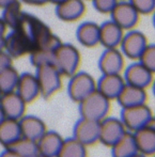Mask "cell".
<instances>
[{
    "label": "cell",
    "mask_w": 155,
    "mask_h": 157,
    "mask_svg": "<svg viewBox=\"0 0 155 157\" xmlns=\"http://www.w3.org/2000/svg\"><path fill=\"white\" fill-rule=\"evenodd\" d=\"M14 29L21 33L28 43L30 52L45 45L55 35L47 24L44 23L40 17L27 12H23L21 19Z\"/></svg>",
    "instance_id": "cell-1"
},
{
    "label": "cell",
    "mask_w": 155,
    "mask_h": 157,
    "mask_svg": "<svg viewBox=\"0 0 155 157\" xmlns=\"http://www.w3.org/2000/svg\"><path fill=\"white\" fill-rule=\"evenodd\" d=\"M80 54L76 46L71 43L61 42L52 55V64L62 76L71 77L76 73L80 65Z\"/></svg>",
    "instance_id": "cell-2"
},
{
    "label": "cell",
    "mask_w": 155,
    "mask_h": 157,
    "mask_svg": "<svg viewBox=\"0 0 155 157\" xmlns=\"http://www.w3.org/2000/svg\"><path fill=\"white\" fill-rule=\"evenodd\" d=\"M110 109V101L96 89L78 103L80 118L101 121L106 118Z\"/></svg>",
    "instance_id": "cell-3"
},
{
    "label": "cell",
    "mask_w": 155,
    "mask_h": 157,
    "mask_svg": "<svg viewBox=\"0 0 155 157\" xmlns=\"http://www.w3.org/2000/svg\"><path fill=\"white\" fill-rule=\"evenodd\" d=\"M35 77L40 88V95L44 98L52 96L60 90L62 75L52 63H45L35 67Z\"/></svg>",
    "instance_id": "cell-4"
},
{
    "label": "cell",
    "mask_w": 155,
    "mask_h": 157,
    "mask_svg": "<svg viewBox=\"0 0 155 157\" xmlns=\"http://www.w3.org/2000/svg\"><path fill=\"white\" fill-rule=\"evenodd\" d=\"M120 117L125 129L132 132L147 125H154L152 110L145 104L122 108Z\"/></svg>",
    "instance_id": "cell-5"
},
{
    "label": "cell",
    "mask_w": 155,
    "mask_h": 157,
    "mask_svg": "<svg viewBox=\"0 0 155 157\" xmlns=\"http://www.w3.org/2000/svg\"><path fill=\"white\" fill-rule=\"evenodd\" d=\"M96 89V81L85 71H77L70 77L68 83V97L75 103H79L81 99L88 96Z\"/></svg>",
    "instance_id": "cell-6"
},
{
    "label": "cell",
    "mask_w": 155,
    "mask_h": 157,
    "mask_svg": "<svg viewBox=\"0 0 155 157\" xmlns=\"http://www.w3.org/2000/svg\"><path fill=\"white\" fill-rule=\"evenodd\" d=\"M109 14L111 17L110 19L123 30L133 29L140 17V14L127 0H119Z\"/></svg>",
    "instance_id": "cell-7"
},
{
    "label": "cell",
    "mask_w": 155,
    "mask_h": 157,
    "mask_svg": "<svg viewBox=\"0 0 155 157\" xmlns=\"http://www.w3.org/2000/svg\"><path fill=\"white\" fill-rule=\"evenodd\" d=\"M147 44L148 40L145 33L139 31V30L130 29V31L123 34V37L119 46H120V50L124 57L132 59V60H137L143 48L147 46Z\"/></svg>",
    "instance_id": "cell-8"
},
{
    "label": "cell",
    "mask_w": 155,
    "mask_h": 157,
    "mask_svg": "<svg viewBox=\"0 0 155 157\" xmlns=\"http://www.w3.org/2000/svg\"><path fill=\"white\" fill-rule=\"evenodd\" d=\"M126 132L122 121L118 118H104L99 121V141L106 147H112Z\"/></svg>",
    "instance_id": "cell-9"
},
{
    "label": "cell",
    "mask_w": 155,
    "mask_h": 157,
    "mask_svg": "<svg viewBox=\"0 0 155 157\" xmlns=\"http://www.w3.org/2000/svg\"><path fill=\"white\" fill-rule=\"evenodd\" d=\"M99 121L80 118L73 127V137L86 147L99 141Z\"/></svg>",
    "instance_id": "cell-10"
},
{
    "label": "cell",
    "mask_w": 155,
    "mask_h": 157,
    "mask_svg": "<svg viewBox=\"0 0 155 157\" xmlns=\"http://www.w3.org/2000/svg\"><path fill=\"white\" fill-rule=\"evenodd\" d=\"M102 74H121L124 68V56L118 47L105 48L97 61Z\"/></svg>",
    "instance_id": "cell-11"
},
{
    "label": "cell",
    "mask_w": 155,
    "mask_h": 157,
    "mask_svg": "<svg viewBox=\"0 0 155 157\" xmlns=\"http://www.w3.org/2000/svg\"><path fill=\"white\" fill-rule=\"evenodd\" d=\"M153 72L137 62H133L124 71V81L125 83L135 87L147 89L153 80Z\"/></svg>",
    "instance_id": "cell-12"
},
{
    "label": "cell",
    "mask_w": 155,
    "mask_h": 157,
    "mask_svg": "<svg viewBox=\"0 0 155 157\" xmlns=\"http://www.w3.org/2000/svg\"><path fill=\"white\" fill-rule=\"evenodd\" d=\"M0 108L8 119L19 120L26 110V103L15 91L2 93L0 96Z\"/></svg>",
    "instance_id": "cell-13"
},
{
    "label": "cell",
    "mask_w": 155,
    "mask_h": 157,
    "mask_svg": "<svg viewBox=\"0 0 155 157\" xmlns=\"http://www.w3.org/2000/svg\"><path fill=\"white\" fill-rule=\"evenodd\" d=\"M125 85L121 74H102L96 81V90L109 101L116 99Z\"/></svg>",
    "instance_id": "cell-14"
},
{
    "label": "cell",
    "mask_w": 155,
    "mask_h": 157,
    "mask_svg": "<svg viewBox=\"0 0 155 157\" xmlns=\"http://www.w3.org/2000/svg\"><path fill=\"white\" fill-rule=\"evenodd\" d=\"M123 34L124 30L120 26H118L111 19L106 21L99 25V44L103 45L105 48L119 47Z\"/></svg>",
    "instance_id": "cell-15"
},
{
    "label": "cell",
    "mask_w": 155,
    "mask_h": 157,
    "mask_svg": "<svg viewBox=\"0 0 155 157\" xmlns=\"http://www.w3.org/2000/svg\"><path fill=\"white\" fill-rule=\"evenodd\" d=\"M15 92L25 101L26 104L34 101L40 95V88L35 75L29 72L19 74Z\"/></svg>",
    "instance_id": "cell-16"
},
{
    "label": "cell",
    "mask_w": 155,
    "mask_h": 157,
    "mask_svg": "<svg viewBox=\"0 0 155 157\" xmlns=\"http://www.w3.org/2000/svg\"><path fill=\"white\" fill-rule=\"evenodd\" d=\"M86 11L83 0H62L56 4L57 17L62 21H74L80 18Z\"/></svg>",
    "instance_id": "cell-17"
},
{
    "label": "cell",
    "mask_w": 155,
    "mask_h": 157,
    "mask_svg": "<svg viewBox=\"0 0 155 157\" xmlns=\"http://www.w3.org/2000/svg\"><path fill=\"white\" fill-rule=\"evenodd\" d=\"M21 137L37 141V139L46 132V125L42 119L37 116H23L18 120Z\"/></svg>",
    "instance_id": "cell-18"
},
{
    "label": "cell",
    "mask_w": 155,
    "mask_h": 157,
    "mask_svg": "<svg viewBox=\"0 0 155 157\" xmlns=\"http://www.w3.org/2000/svg\"><path fill=\"white\" fill-rule=\"evenodd\" d=\"M3 49L12 57V59L21 58L30 54V47L17 30L12 29L4 37Z\"/></svg>",
    "instance_id": "cell-19"
},
{
    "label": "cell",
    "mask_w": 155,
    "mask_h": 157,
    "mask_svg": "<svg viewBox=\"0 0 155 157\" xmlns=\"http://www.w3.org/2000/svg\"><path fill=\"white\" fill-rule=\"evenodd\" d=\"M138 153L151 156L155 153V129L154 125H147L133 132Z\"/></svg>",
    "instance_id": "cell-20"
},
{
    "label": "cell",
    "mask_w": 155,
    "mask_h": 157,
    "mask_svg": "<svg viewBox=\"0 0 155 157\" xmlns=\"http://www.w3.org/2000/svg\"><path fill=\"white\" fill-rule=\"evenodd\" d=\"M63 138L55 130H46L37 141L39 154L46 157H56L60 150Z\"/></svg>",
    "instance_id": "cell-21"
},
{
    "label": "cell",
    "mask_w": 155,
    "mask_h": 157,
    "mask_svg": "<svg viewBox=\"0 0 155 157\" xmlns=\"http://www.w3.org/2000/svg\"><path fill=\"white\" fill-rule=\"evenodd\" d=\"M61 40L58 35L55 34L45 45L32 50L29 54L30 62L34 67L45 63H52V55L56 47L61 43Z\"/></svg>",
    "instance_id": "cell-22"
},
{
    "label": "cell",
    "mask_w": 155,
    "mask_h": 157,
    "mask_svg": "<svg viewBox=\"0 0 155 157\" xmlns=\"http://www.w3.org/2000/svg\"><path fill=\"white\" fill-rule=\"evenodd\" d=\"M116 99L122 108L140 105V104L145 103L147 92H145V89L125 83Z\"/></svg>",
    "instance_id": "cell-23"
},
{
    "label": "cell",
    "mask_w": 155,
    "mask_h": 157,
    "mask_svg": "<svg viewBox=\"0 0 155 157\" xmlns=\"http://www.w3.org/2000/svg\"><path fill=\"white\" fill-rule=\"evenodd\" d=\"M99 25L94 21H83L76 29V39L85 47H94L99 44Z\"/></svg>",
    "instance_id": "cell-24"
},
{
    "label": "cell",
    "mask_w": 155,
    "mask_h": 157,
    "mask_svg": "<svg viewBox=\"0 0 155 157\" xmlns=\"http://www.w3.org/2000/svg\"><path fill=\"white\" fill-rule=\"evenodd\" d=\"M110 147H111L112 157H130L138 153L136 143H135L134 135L132 132H127V130Z\"/></svg>",
    "instance_id": "cell-25"
},
{
    "label": "cell",
    "mask_w": 155,
    "mask_h": 157,
    "mask_svg": "<svg viewBox=\"0 0 155 157\" xmlns=\"http://www.w3.org/2000/svg\"><path fill=\"white\" fill-rule=\"evenodd\" d=\"M21 137L18 120L6 118L0 123V144L6 147Z\"/></svg>",
    "instance_id": "cell-26"
},
{
    "label": "cell",
    "mask_w": 155,
    "mask_h": 157,
    "mask_svg": "<svg viewBox=\"0 0 155 157\" xmlns=\"http://www.w3.org/2000/svg\"><path fill=\"white\" fill-rule=\"evenodd\" d=\"M56 157H87V147L74 137L63 139Z\"/></svg>",
    "instance_id": "cell-27"
},
{
    "label": "cell",
    "mask_w": 155,
    "mask_h": 157,
    "mask_svg": "<svg viewBox=\"0 0 155 157\" xmlns=\"http://www.w3.org/2000/svg\"><path fill=\"white\" fill-rule=\"evenodd\" d=\"M6 149L15 152L21 157H33L39 154L37 141L30 140L24 137H21L16 141L11 143L9 147H6Z\"/></svg>",
    "instance_id": "cell-28"
},
{
    "label": "cell",
    "mask_w": 155,
    "mask_h": 157,
    "mask_svg": "<svg viewBox=\"0 0 155 157\" xmlns=\"http://www.w3.org/2000/svg\"><path fill=\"white\" fill-rule=\"evenodd\" d=\"M23 12L24 11L21 10V2H19V0H17V1L13 2V3L9 4L6 8L2 9V14L0 17L6 24V27L14 29L18 24Z\"/></svg>",
    "instance_id": "cell-29"
},
{
    "label": "cell",
    "mask_w": 155,
    "mask_h": 157,
    "mask_svg": "<svg viewBox=\"0 0 155 157\" xmlns=\"http://www.w3.org/2000/svg\"><path fill=\"white\" fill-rule=\"evenodd\" d=\"M18 77L19 73L13 65L2 70L0 72V92L1 94L15 91Z\"/></svg>",
    "instance_id": "cell-30"
},
{
    "label": "cell",
    "mask_w": 155,
    "mask_h": 157,
    "mask_svg": "<svg viewBox=\"0 0 155 157\" xmlns=\"http://www.w3.org/2000/svg\"><path fill=\"white\" fill-rule=\"evenodd\" d=\"M137 61L151 72H155V45L153 43L147 44V46L139 55Z\"/></svg>",
    "instance_id": "cell-31"
},
{
    "label": "cell",
    "mask_w": 155,
    "mask_h": 157,
    "mask_svg": "<svg viewBox=\"0 0 155 157\" xmlns=\"http://www.w3.org/2000/svg\"><path fill=\"white\" fill-rule=\"evenodd\" d=\"M140 15H148L155 9V0H127Z\"/></svg>",
    "instance_id": "cell-32"
},
{
    "label": "cell",
    "mask_w": 155,
    "mask_h": 157,
    "mask_svg": "<svg viewBox=\"0 0 155 157\" xmlns=\"http://www.w3.org/2000/svg\"><path fill=\"white\" fill-rule=\"evenodd\" d=\"M94 9L102 14H109L119 0H91Z\"/></svg>",
    "instance_id": "cell-33"
},
{
    "label": "cell",
    "mask_w": 155,
    "mask_h": 157,
    "mask_svg": "<svg viewBox=\"0 0 155 157\" xmlns=\"http://www.w3.org/2000/svg\"><path fill=\"white\" fill-rule=\"evenodd\" d=\"M13 65V59L4 49L0 50V72L9 66Z\"/></svg>",
    "instance_id": "cell-34"
},
{
    "label": "cell",
    "mask_w": 155,
    "mask_h": 157,
    "mask_svg": "<svg viewBox=\"0 0 155 157\" xmlns=\"http://www.w3.org/2000/svg\"><path fill=\"white\" fill-rule=\"evenodd\" d=\"M6 29H8V27H6V24L3 23L1 17H0V50L3 49L4 37H6Z\"/></svg>",
    "instance_id": "cell-35"
},
{
    "label": "cell",
    "mask_w": 155,
    "mask_h": 157,
    "mask_svg": "<svg viewBox=\"0 0 155 157\" xmlns=\"http://www.w3.org/2000/svg\"><path fill=\"white\" fill-rule=\"evenodd\" d=\"M21 1L33 6H41L47 3V0H21Z\"/></svg>",
    "instance_id": "cell-36"
},
{
    "label": "cell",
    "mask_w": 155,
    "mask_h": 157,
    "mask_svg": "<svg viewBox=\"0 0 155 157\" xmlns=\"http://www.w3.org/2000/svg\"><path fill=\"white\" fill-rule=\"evenodd\" d=\"M0 157H21L19 156L18 154H16L15 152L11 151V150L6 149V147H4L3 151L0 153Z\"/></svg>",
    "instance_id": "cell-37"
},
{
    "label": "cell",
    "mask_w": 155,
    "mask_h": 157,
    "mask_svg": "<svg viewBox=\"0 0 155 157\" xmlns=\"http://www.w3.org/2000/svg\"><path fill=\"white\" fill-rule=\"evenodd\" d=\"M15 1H17V0H0V9L6 8V6L13 3V2H15Z\"/></svg>",
    "instance_id": "cell-38"
},
{
    "label": "cell",
    "mask_w": 155,
    "mask_h": 157,
    "mask_svg": "<svg viewBox=\"0 0 155 157\" xmlns=\"http://www.w3.org/2000/svg\"><path fill=\"white\" fill-rule=\"evenodd\" d=\"M6 119V117H4V113H3V111L1 110V108H0V123L2 122V121Z\"/></svg>",
    "instance_id": "cell-39"
},
{
    "label": "cell",
    "mask_w": 155,
    "mask_h": 157,
    "mask_svg": "<svg viewBox=\"0 0 155 157\" xmlns=\"http://www.w3.org/2000/svg\"><path fill=\"white\" fill-rule=\"evenodd\" d=\"M60 1H62V0H47V3H52L56 6L57 3H59Z\"/></svg>",
    "instance_id": "cell-40"
},
{
    "label": "cell",
    "mask_w": 155,
    "mask_h": 157,
    "mask_svg": "<svg viewBox=\"0 0 155 157\" xmlns=\"http://www.w3.org/2000/svg\"><path fill=\"white\" fill-rule=\"evenodd\" d=\"M130 157H147V156L142 155V154H140V153H136L135 155H133V156H130Z\"/></svg>",
    "instance_id": "cell-41"
},
{
    "label": "cell",
    "mask_w": 155,
    "mask_h": 157,
    "mask_svg": "<svg viewBox=\"0 0 155 157\" xmlns=\"http://www.w3.org/2000/svg\"><path fill=\"white\" fill-rule=\"evenodd\" d=\"M33 157H46V156L41 155V154H37V155H35V156H33Z\"/></svg>",
    "instance_id": "cell-42"
},
{
    "label": "cell",
    "mask_w": 155,
    "mask_h": 157,
    "mask_svg": "<svg viewBox=\"0 0 155 157\" xmlns=\"http://www.w3.org/2000/svg\"><path fill=\"white\" fill-rule=\"evenodd\" d=\"M0 96H1V92H0Z\"/></svg>",
    "instance_id": "cell-43"
}]
</instances>
